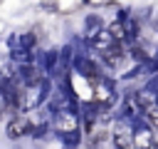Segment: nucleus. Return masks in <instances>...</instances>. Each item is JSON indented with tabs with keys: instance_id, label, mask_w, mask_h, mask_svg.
<instances>
[{
	"instance_id": "obj_1",
	"label": "nucleus",
	"mask_w": 158,
	"mask_h": 149,
	"mask_svg": "<svg viewBox=\"0 0 158 149\" xmlns=\"http://www.w3.org/2000/svg\"><path fill=\"white\" fill-rule=\"evenodd\" d=\"M131 144H133V149H156L158 147L156 129H151L141 117H136L131 122Z\"/></svg>"
},
{
	"instance_id": "obj_2",
	"label": "nucleus",
	"mask_w": 158,
	"mask_h": 149,
	"mask_svg": "<svg viewBox=\"0 0 158 149\" xmlns=\"http://www.w3.org/2000/svg\"><path fill=\"white\" fill-rule=\"evenodd\" d=\"M109 139L114 142V149H133V144H131V122L118 117L114 129H109Z\"/></svg>"
},
{
	"instance_id": "obj_3",
	"label": "nucleus",
	"mask_w": 158,
	"mask_h": 149,
	"mask_svg": "<svg viewBox=\"0 0 158 149\" xmlns=\"http://www.w3.org/2000/svg\"><path fill=\"white\" fill-rule=\"evenodd\" d=\"M5 134H7V139L17 142V139H22V137L32 134V122H30L25 114H17V117H12V119L7 122V127H5Z\"/></svg>"
}]
</instances>
